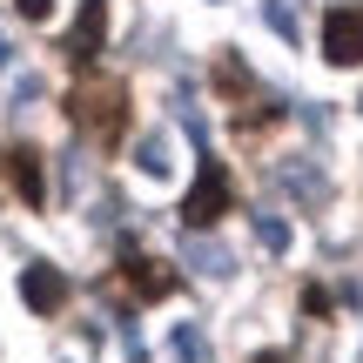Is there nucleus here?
Listing matches in <instances>:
<instances>
[{
    "label": "nucleus",
    "mask_w": 363,
    "mask_h": 363,
    "mask_svg": "<svg viewBox=\"0 0 363 363\" xmlns=\"http://www.w3.org/2000/svg\"><path fill=\"white\" fill-rule=\"evenodd\" d=\"M249 363H289L283 350H256V357H249Z\"/></svg>",
    "instance_id": "16"
},
{
    "label": "nucleus",
    "mask_w": 363,
    "mask_h": 363,
    "mask_svg": "<svg viewBox=\"0 0 363 363\" xmlns=\"http://www.w3.org/2000/svg\"><path fill=\"white\" fill-rule=\"evenodd\" d=\"M0 175L13 182V195H21L27 208H40V202H48V175H40V155H34V148H21V142H13V148H0Z\"/></svg>",
    "instance_id": "5"
},
{
    "label": "nucleus",
    "mask_w": 363,
    "mask_h": 363,
    "mask_svg": "<svg viewBox=\"0 0 363 363\" xmlns=\"http://www.w3.org/2000/svg\"><path fill=\"white\" fill-rule=\"evenodd\" d=\"M101 40H108V0H81V21L67 27V40H61V48H67V61H81V67H88L94 54H101Z\"/></svg>",
    "instance_id": "6"
},
{
    "label": "nucleus",
    "mask_w": 363,
    "mask_h": 363,
    "mask_svg": "<svg viewBox=\"0 0 363 363\" xmlns=\"http://www.w3.org/2000/svg\"><path fill=\"white\" fill-rule=\"evenodd\" d=\"M256 242L269 249V256H283V249H289V222L283 216H256Z\"/></svg>",
    "instance_id": "11"
},
{
    "label": "nucleus",
    "mask_w": 363,
    "mask_h": 363,
    "mask_svg": "<svg viewBox=\"0 0 363 363\" xmlns=\"http://www.w3.org/2000/svg\"><path fill=\"white\" fill-rule=\"evenodd\" d=\"M303 316H330V289H316V283L303 289Z\"/></svg>",
    "instance_id": "14"
},
{
    "label": "nucleus",
    "mask_w": 363,
    "mask_h": 363,
    "mask_svg": "<svg viewBox=\"0 0 363 363\" xmlns=\"http://www.w3.org/2000/svg\"><path fill=\"white\" fill-rule=\"evenodd\" d=\"M21 13H27V21H48V13H54V0H21Z\"/></svg>",
    "instance_id": "15"
},
{
    "label": "nucleus",
    "mask_w": 363,
    "mask_h": 363,
    "mask_svg": "<svg viewBox=\"0 0 363 363\" xmlns=\"http://www.w3.org/2000/svg\"><path fill=\"white\" fill-rule=\"evenodd\" d=\"M169 350H175V363H208V343H202V330H195V323H182V330H175Z\"/></svg>",
    "instance_id": "9"
},
{
    "label": "nucleus",
    "mask_w": 363,
    "mask_h": 363,
    "mask_svg": "<svg viewBox=\"0 0 363 363\" xmlns=\"http://www.w3.org/2000/svg\"><path fill=\"white\" fill-rule=\"evenodd\" d=\"M67 115H74L81 128H94L101 148H115L121 128H128V88H121V81H81V88L67 94Z\"/></svg>",
    "instance_id": "1"
},
{
    "label": "nucleus",
    "mask_w": 363,
    "mask_h": 363,
    "mask_svg": "<svg viewBox=\"0 0 363 363\" xmlns=\"http://www.w3.org/2000/svg\"><path fill=\"white\" fill-rule=\"evenodd\" d=\"M21 296H27L34 316H61L67 310V276L54 269V262H27L21 269Z\"/></svg>",
    "instance_id": "4"
},
{
    "label": "nucleus",
    "mask_w": 363,
    "mask_h": 363,
    "mask_svg": "<svg viewBox=\"0 0 363 363\" xmlns=\"http://www.w3.org/2000/svg\"><path fill=\"white\" fill-rule=\"evenodd\" d=\"M121 276H128V289H135L142 303H162V296L175 289V276L162 269L155 256H142V249H128V256H121Z\"/></svg>",
    "instance_id": "7"
},
{
    "label": "nucleus",
    "mask_w": 363,
    "mask_h": 363,
    "mask_svg": "<svg viewBox=\"0 0 363 363\" xmlns=\"http://www.w3.org/2000/svg\"><path fill=\"white\" fill-rule=\"evenodd\" d=\"M323 54H330V67H363V7H330Z\"/></svg>",
    "instance_id": "3"
},
{
    "label": "nucleus",
    "mask_w": 363,
    "mask_h": 363,
    "mask_svg": "<svg viewBox=\"0 0 363 363\" xmlns=\"http://www.w3.org/2000/svg\"><path fill=\"white\" fill-rule=\"evenodd\" d=\"M222 216H229V169H222V162H202L189 202H182V222H189V229H216Z\"/></svg>",
    "instance_id": "2"
},
{
    "label": "nucleus",
    "mask_w": 363,
    "mask_h": 363,
    "mask_svg": "<svg viewBox=\"0 0 363 363\" xmlns=\"http://www.w3.org/2000/svg\"><path fill=\"white\" fill-rule=\"evenodd\" d=\"M135 162H142L148 175H169V162H175V155H169V135H148V142L135 148Z\"/></svg>",
    "instance_id": "10"
},
{
    "label": "nucleus",
    "mask_w": 363,
    "mask_h": 363,
    "mask_svg": "<svg viewBox=\"0 0 363 363\" xmlns=\"http://www.w3.org/2000/svg\"><path fill=\"white\" fill-rule=\"evenodd\" d=\"M216 88H222V94H242V88H249V67L235 61V54H222V61H216Z\"/></svg>",
    "instance_id": "13"
},
{
    "label": "nucleus",
    "mask_w": 363,
    "mask_h": 363,
    "mask_svg": "<svg viewBox=\"0 0 363 363\" xmlns=\"http://www.w3.org/2000/svg\"><path fill=\"white\" fill-rule=\"evenodd\" d=\"M189 262H195L202 276H216V283H222V276L235 269V262H229V249H222V242H208L202 229H195V242H189Z\"/></svg>",
    "instance_id": "8"
},
{
    "label": "nucleus",
    "mask_w": 363,
    "mask_h": 363,
    "mask_svg": "<svg viewBox=\"0 0 363 363\" xmlns=\"http://www.w3.org/2000/svg\"><path fill=\"white\" fill-rule=\"evenodd\" d=\"M283 182H289V189H296V195H316V202H323V195H330V182L316 175V169H303V162H289V169H283Z\"/></svg>",
    "instance_id": "12"
}]
</instances>
